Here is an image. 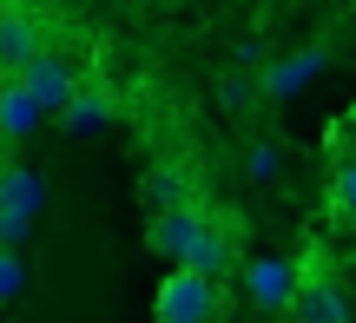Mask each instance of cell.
I'll return each instance as SVG.
<instances>
[{"instance_id":"12","label":"cell","mask_w":356,"mask_h":323,"mask_svg":"<svg viewBox=\"0 0 356 323\" xmlns=\"http://www.w3.org/2000/svg\"><path fill=\"white\" fill-rule=\"evenodd\" d=\"M317 66H323V47L297 53V60H284V66H264V92H270V99H291L297 86H310V79H317Z\"/></svg>"},{"instance_id":"13","label":"cell","mask_w":356,"mask_h":323,"mask_svg":"<svg viewBox=\"0 0 356 323\" xmlns=\"http://www.w3.org/2000/svg\"><path fill=\"white\" fill-rule=\"evenodd\" d=\"M330 211L343 224H356V152L337 158V172H330Z\"/></svg>"},{"instance_id":"5","label":"cell","mask_w":356,"mask_h":323,"mask_svg":"<svg viewBox=\"0 0 356 323\" xmlns=\"http://www.w3.org/2000/svg\"><path fill=\"white\" fill-rule=\"evenodd\" d=\"M231 264H238V231H231V218H218V211H204L198 238L185 245V258H178V271H198V277H231Z\"/></svg>"},{"instance_id":"6","label":"cell","mask_w":356,"mask_h":323,"mask_svg":"<svg viewBox=\"0 0 356 323\" xmlns=\"http://www.w3.org/2000/svg\"><path fill=\"white\" fill-rule=\"evenodd\" d=\"M297 277H304L297 258H257V264H244V290H251L257 310H284L291 290H297Z\"/></svg>"},{"instance_id":"3","label":"cell","mask_w":356,"mask_h":323,"mask_svg":"<svg viewBox=\"0 0 356 323\" xmlns=\"http://www.w3.org/2000/svg\"><path fill=\"white\" fill-rule=\"evenodd\" d=\"M284 317L291 323H350V290L337 271H304L291 290V304H284Z\"/></svg>"},{"instance_id":"14","label":"cell","mask_w":356,"mask_h":323,"mask_svg":"<svg viewBox=\"0 0 356 323\" xmlns=\"http://www.w3.org/2000/svg\"><path fill=\"white\" fill-rule=\"evenodd\" d=\"M20 290H26V258L13 245H0V304H13Z\"/></svg>"},{"instance_id":"4","label":"cell","mask_w":356,"mask_h":323,"mask_svg":"<svg viewBox=\"0 0 356 323\" xmlns=\"http://www.w3.org/2000/svg\"><path fill=\"white\" fill-rule=\"evenodd\" d=\"M13 86H20L26 99L40 106V113H60V106H66V92L79 86V73H73V60H66V53H53V47H40L33 60H26L20 73H13Z\"/></svg>"},{"instance_id":"2","label":"cell","mask_w":356,"mask_h":323,"mask_svg":"<svg viewBox=\"0 0 356 323\" xmlns=\"http://www.w3.org/2000/svg\"><path fill=\"white\" fill-rule=\"evenodd\" d=\"M40 205H47V192H40V179L26 165H0V245H13L20 251V238L33 231V218H40Z\"/></svg>"},{"instance_id":"7","label":"cell","mask_w":356,"mask_h":323,"mask_svg":"<svg viewBox=\"0 0 356 323\" xmlns=\"http://www.w3.org/2000/svg\"><path fill=\"white\" fill-rule=\"evenodd\" d=\"M198 224H204V205H198V198H191V205H172V211H159V218L145 224V245H152L165 264H178V258H185V245L198 238Z\"/></svg>"},{"instance_id":"16","label":"cell","mask_w":356,"mask_h":323,"mask_svg":"<svg viewBox=\"0 0 356 323\" xmlns=\"http://www.w3.org/2000/svg\"><path fill=\"white\" fill-rule=\"evenodd\" d=\"M225 106H251V79H225Z\"/></svg>"},{"instance_id":"15","label":"cell","mask_w":356,"mask_h":323,"mask_svg":"<svg viewBox=\"0 0 356 323\" xmlns=\"http://www.w3.org/2000/svg\"><path fill=\"white\" fill-rule=\"evenodd\" d=\"M244 172H251V179H277V172H284V145L257 139L251 152H244Z\"/></svg>"},{"instance_id":"11","label":"cell","mask_w":356,"mask_h":323,"mask_svg":"<svg viewBox=\"0 0 356 323\" xmlns=\"http://www.w3.org/2000/svg\"><path fill=\"white\" fill-rule=\"evenodd\" d=\"M40 119H47V113H40V106L26 99L13 79H0V139H7V145L33 139V132H40Z\"/></svg>"},{"instance_id":"1","label":"cell","mask_w":356,"mask_h":323,"mask_svg":"<svg viewBox=\"0 0 356 323\" xmlns=\"http://www.w3.org/2000/svg\"><path fill=\"white\" fill-rule=\"evenodd\" d=\"M225 317V284L198 271H172L159 277V297H152V323H218Z\"/></svg>"},{"instance_id":"9","label":"cell","mask_w":356,"mask_h":323,"mask_svg":"<svg viewBox=\"0 0 356 323\" xmlns=\"http://www.w3.org/2000/svg\"><path fill=\"white\" fill-rule=\"evenodd\" d=\"M139 192H145V211H152V218H159V211H172V205H191V198H198L185 165H152Z\"/></svg>"},{"instance_id":"10","label":"cell","mask_w":356,"mask_h":323,"mask_svg":"<svg viewBox=\"0 0 356 323\" xmlns=\"http://www.w3.org/2000/svg\"><path fill=\"white\" fill-rule=\"evenodd\" d=\"M33 53H40L33 20H26V13H0V79H13Z\"/></svg>"},{"instance_id":"8","label":"cell","mask_w":356,"mask_h":323,"mask_svg":"<svg viewBox=\"0 0 356 323\" xmlns=\"http://www.w3.org/2000/svg\"><path fill=\"white\" fill-rule=\"evenodd\" d=\"M60 119H66V132H99L106 119H113V92H106V86H92V79H79V86L66 92Z\"/></svg>"}]
</instances>
